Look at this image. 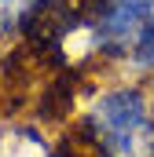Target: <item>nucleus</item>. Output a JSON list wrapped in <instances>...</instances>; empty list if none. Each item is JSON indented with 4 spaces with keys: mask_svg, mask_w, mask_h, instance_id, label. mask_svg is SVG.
<instances>
[{
    "mask_svg": "<svg viewBox=\"0 0 154 157\" xmlns=\"http://www.w3.org/2000/svg\"><path fill=\"white\" fill-rule=\"evenodd\" d=\"M88 124L107 157H154V91L121 80L107 88L92 110Z\"/></svg>",
    "mask_w": 154,
    "mask_h": 157,
    "instance_id": "f257e3e1",
    "label": "nucleus"
},
{
    "mask_svg": "<svg viewBox=\"0 0 154 157\" xmlns=\"http://www.w3.org/2000/svg\"><path fill=\"white\" fill-rule=\"evenodd\" d=\"M51 0H0V26H18L30 15H40V7Z\"/></svg>",
    "mask_w": 154,
    "mask_h": 157,
    "instance_id": "7ed1b4c3",
    "label": "nucleus"
},
{
    "mask_svg": "<svg viewBox=\"0 0 154 157\" xmlns=\"http://www.w3.org/2000/svg\"><path fill=\"white\" fill-rule=\"evenodd\" d=\"M151 26H154V0H95L88 15L92 48L114 59L117 66Z\"/></svg>",
    "mask_w": 154,
    "mask_h": 157,
    "instance_id": "f03ea898",
    "label": "nucleus"
},
{
    "mask_svg": "<svg viewBox=\"0 0 154 157\" xmlns=\"http://www.w3.org/2000/svg\"><path fill=\"white\" fill-rule=\"evenodd\" d=\"M151 91H154V73H151Z\"/></svg>",
    "mask_w": 154,
    "mask_h": 157,
    "instance_id": "20e7f679",
    "label": "nucleus"
}]
</instances>
